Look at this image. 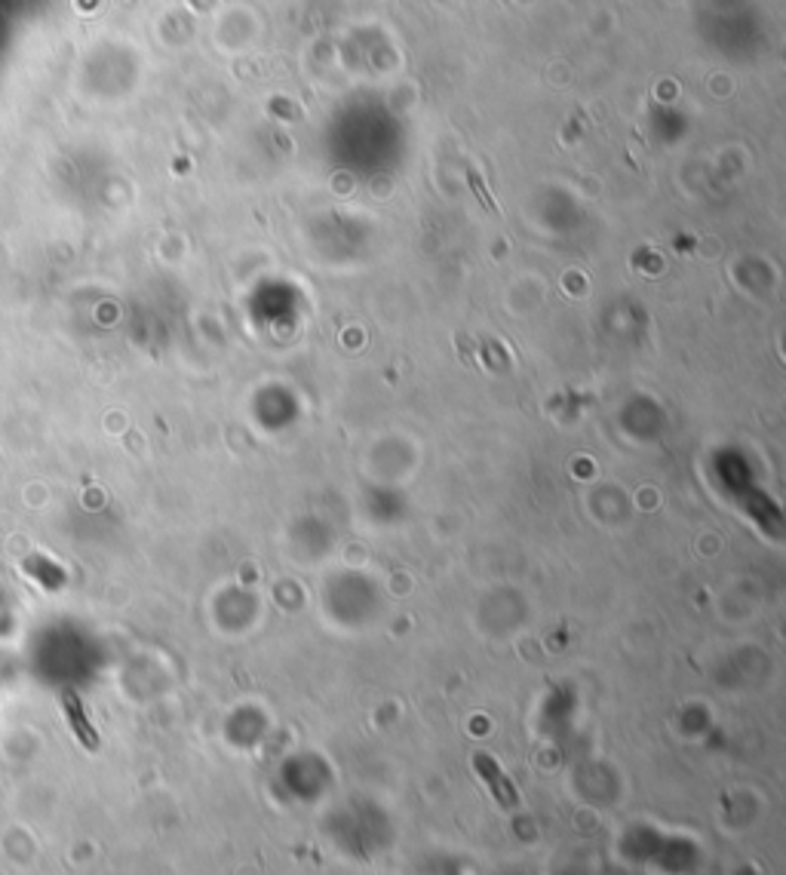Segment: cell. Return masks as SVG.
I'll list each match as a JSON object with an SVG mask.
<instances>
[{
  "mask_svg": "<svg viewBox=\"0 0 786 875\" xmlns=\"http://www.w3.org/2000/svg\"><path fill=\"white\" fill-rule=\"evenodd\" d=\"M474 765H476V771H479V778H483L488 790H492V795L498 799V805H501V809H516V805H519V793H516V786L507 781V778H504V771L498 768V762H495L492 755L476 753Z\"/></svg>",
  "mask_w": 786,
  "mask_h": 875,
  "instance_id": "obj_1",
  "label": "cell"
},
{
  "mask_svg": "<svg viewBox=\"0 0 786 875\" xmlns=\"http://www.w3.org/2000/svg\"><path fill=\"white\" fill-rule=\"evenodd\" d=\"M65 713H69L71 728H74L77 741H81L86 750H99V734H95L93 725H90V719H86V713H83L81 707V698H77L74 691H65Z\"/></svg>",
  "mask_w": 786,
  "mask_h": 875,
  "instance_id": "obj_2",
  "label": "cell"
},
{
  "mask_svg": "<svg viewBox=\"0 0 786 875\" xmlns=\"http://www.w3.org/2000/svg\"><path fill=\"white\" fill-rule=\"evenodd\" d=\"M470 185H474V191L479 194V200L486 203V209H492V213H498V206H495V200H488V194L483 191V185H479V178H476V173H470Z\"/></svg>",
  "mask_w": 786,
  "mask_h": 875,
  "instance_id": "obj_3",
  "label": "cell"
}]
</instances>
